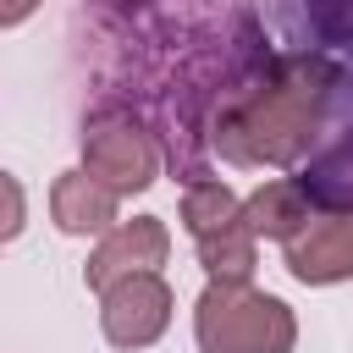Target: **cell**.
Returning <instances> with one entry per match:
<instances>
[{
    "instance_id": "obj_1",
    "label": "cell",
    "mask_w": 353,
    "mask_h": 353,
    "mask_svg": "<svg viewBox=\"0 0 353 353\" xmlns=\"http://www.w3.org/2000/svg\"><path fill=\"white\" fill-rule=\"evenodd\" d=\"M325 110V66L320 61H281L259 88H248L221 116V154L237 165H292L320 127Z\"/></svg>"
},
{
    "instance_id": "obj_2",
    "label": "cell",
    "mask_w": 353,
    "mask_h": 353,
    "mask_svg": "<svg viewBox=\"0 0 353 353\" xmlns=\"http://www.w3.org/2000/svg\"><path fill=\"white\" fill-rule=\"evenodd\" d=\"M193 336L204 353H292L298 320L276 292L248 281H210L193 303Z\"/></svg>"
},
{
    "instance_id": "obj_3",
    "label": "cell",
    "mask_w": 353,
    "mask_h": 353,
    "mask_svg": "<svg viewBox=\"0 0 353 353\" xmlns=\"http://www.w3.org/2000/svg\"><path fill=\"white\" fill-rule=\"evenodd\" d=\"M83 171L127 199L160 176V154H154V138L132 116H94L83 127Z\"/></svg>"
},
{
    "instance_id": "obj_4",
    "label": "cell",
    "mask_w": 353,
    "mask_h": 353,
    "mask_svg": "<svg viewBox=\"0 0 353 353\" xmlns=\"http://www.w3.org/2000/svg\"><path fill=\"white\" fill-rule=\"evenodd\" d=\"M171 309H176L171 281H165L160 270H149V276H132V281H121V287L99 292V331H105V342H110V347L138 353V347H149V342H160V336H165Z\"/></svg>"
},
{
    "instance_id": "obj_5",
    "label": "cell",
    "mask_w": 353,
    "mask_h": 353,
    "mask_svg": "<svg viewBox=\"0 0 353 353\" xmlns=\"http://www.w3.org/2000/svg\"><path fill=\"white\" fill-rule=\"evenodd\" d=\"M165 254H171L165 221H160V215H132V221L110 226V232L94 243V254H88V265H83V281H88V292H110V287H121V281H132V276L160 270Z\"/></svg>"
},
{
    "instance_id": "obj_6",
    "label": "cell",
    "mask_w": 353,
    "mask_h": 353,
    "mask_svg": "<svg viewBox=\"0 0 353 353\" xmlns=\"http://www.w3.org/2000/svg\"><path fill=\"white\" fill-rule=\"evenodd\" d=\"M281 265H287V276L303 281V287L353 281V210H325V215H314V221L281 248Z\"/></svg>"
},
{
    "instance_id": "obj_7",
    "label": "cell",
    "mask_w": 353,
    "mask_h": 353,
    "mask_svg": "<svg viewBox=\"0 0 353 353\" xmlns=\"http://www.w3.org/2000/svg\"><path fill=\"white\" fill-rule=\"evenodd\" d=\"M50 221L66 237H105L110 226H121V193H110L105 182H94L83 165L61 171L50 188Z\"/></svg>"
},
{
    "instance_id": "obj_8",
    "label": "cell",
    "mask_w": 353,
    "mask_h": 353,
    "mask_svg": "<svg viewBox=\"0 0 353 353\" xmlns=\"http://www.w3.org/2000/svg\"><path fill=\"white\" fill-rule=\"evenodd\" d=\"M243 215H248L254 237H270V243H281V248L314 221V210H309V188L292 182V176H276V182L254 188V193L243 199Z\"/></svg>"
},
{
    "instance_id": "obj_9",
    "label": "cell",
    "mask_w": 353,
    "mask_h": 353,
    "mask_svg": "<svg viewBox=\"0 0 353 353\" xmlns=\"http://www.w3.org/2000/svg\"><path fill=\"white\" fill-rule=\"evenodd\" d=\"M237 221H243V199L226 182H188V193H182V226H188L193 243L221 237Z\"/></svg>"
},
{
    "instance_id": "obj_10",
    "label": "cell",
    "mask_w": 353,
    "mask_h": 353,
    "mask_svg": "<svg viewBox=\"0 0 353 353\" xmlns=\"http://www.w3.org/2000/svg\"><path fill=\"white\" fill-rule=\"evenodd\" d=\"M193 248H199V265H204L210 281H248L254 276V259H259V237H254L248 215L237 226H226L221 237H204Z\"/></svg>"
},
{
    "instance_id": "obj_11",
    "label": "cell",
    "mask_w": 353,
    "mask_h": 353,
    "mask_svg": "<svg viewBox=\"0 0 353 353\" xmlns=\"http://www.w3.org/2000/svg\"><path fill=\"white\" fill-rule=\"evenodd\" d=\"M0 188H6V226H0V237H6V243H17V232H22V182L6 171V176H0Z\"/></svg>"
},
{
    "instance_id": "obj_12",
    "label": "cell",
    "mask_w": 353,
    "mask_h": 353,
    "mask_svg": "<svg viewBox=\"0 0 353 353\" xmlns=\"http://www.w3.org/2000/svg\"><path fill=\"white\" fill-rule=\"evenodd\" d=\"M39 11V0H0V28H22Z\"/></svg>"
}]
</instances>
